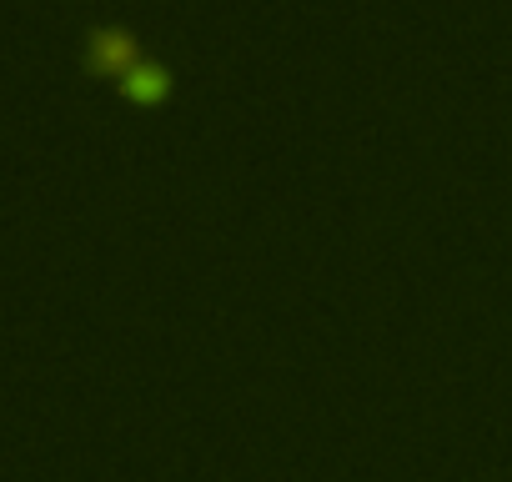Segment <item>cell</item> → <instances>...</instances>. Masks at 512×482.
Segmentation results:
<instances>
[{"label":"cell","instance_id":"1","mask_svg":"<svg viewBox=\"0 0 512 482\" xmlns=\"http://www.w3.org/2000/svg\"><path fill=\"white\" fill-rule=\"evenodd\" d=\"M141 61V41H136V31L131 26H121V21H101V26H91L86 31V66L91 71H126V66H136Z\"/></svg>","mask_w":512,"mask_h":482},{"label":"cell","instance_id":"2","mask_svg":"<svg viewBox=\"0 0 512 482\" xmlns=\"http://www.w3.org/2000/svg\"><path fill=\"white\" fill-rule=\"evenodd\" d=\"M121 91L131 101H161V96H171V66L156 56H141L136 66L121 71Z\"/></svg>","mask_w":512,"mask_h":482}]
</instances>
